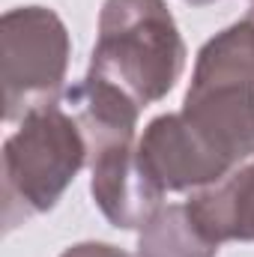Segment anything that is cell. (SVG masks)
<instances>
[{
	"mask_svg": "<svg viewBox=\"0 0 254 257\" xmlns=\"http://www.w3.org/2000/svg\"><path fill=\"white\" fill-rule=\"evenodd\" d=\"M69 30L48 6H15L0 18L3 120L18 123L27 111L57 102L69 69Z\"/></svg>",
	"mask_w": 254,
	"mask_h": 257,
	"instance_id": "obj_4",
	"label": "cell"
},
{
	"mask_svg": "<svg viewBox=\"0 0 254 257\" xmlns=\"http://www.w3.org/2000/svg\"><path fill=\"white\" fill-rule=\"evenodd\" d=\"M60 257H138V254H129L126 248H117L111 242H78V245H69Z\"/></svg>",
	"mask_w": 254,
	"mask_h": 257,
	"instance_id": "obj_9",
	"label": "cell"
},
{
	"mask_svg": "<svg viewBox=\"0 0 254 257\" xmlns=\"http://www.w3.org/2000/svg\"><path fill=\"white\" fill-rule=\"evenodd\" d=\"M245 18H248V21H251V24H254V6H251V12H248V15H245Z\"/></svg>",
	"mask_w": 254,
	"mask_h": 257,
	"instance_id": "obj_11",
	"label": "cell"
},
{
	"mask_svg": "<svg viewBox=\"0 0 254 257\" xmlns=\"http://www.w3.org/2000/svg\"><path fill=\"white\" fill-rule=\"evenodd\" d=\"M84 165H90L87 138L60 99L27 111L3 144L6 230L54 209Z\"/></svg>",
	"mask_w": 254,
	"mask_h": 257,
	"instance_id": "obj_3",
	"label": "cell"
},
{
	"mask_svg": "<svg viewBox=\"0 0 254 257\" xmlns=\"http://www.w3.org/2000/svg\"><path fill=\"white\" fill-rule=\"evenodd\" d=\"M138 156L147 174L168 192H197L209 183H218L233 168L177 114H162L150 120L138 138Z\"/></svg>",
	"mask_w": 254,
	"mask_h": 257,
	"instance_id": "obj_6",
	"label": "cell"
},
{
	"mask_svg": "<svg viewBox=\"0 0 254 257\" xmlns=\"http://www.w3.org/2000/svg\"><path fill=\"white\" fill-rule=\"evenodd\" d=\"M180 114L230 168L254 159V30L245 21L197 51Z\"/></svg>",
	"mask_w": 254,
	"mask_h": 257,
	"instance_id": "obj_2",
	"label": "cell"
},
{
	"mask_svg": "<svg viewBox=\"0 0 254 257\" xmlns=\"http://www.w3.org/2000/svg\"><path fill=\"white\" fill-rule=\"evenodd\" d=\"M186 69V42L165 0H105L87 78L141 111L165 99Z\"/></svg>",
	"mask_w": 254,
	"mask_h": 257,
	"instance_id": "obj_1",
	"label": "cell"
},
{
	"mask_svg": "<svg viewBox=\"0 0 254 257\" xmlns=\"http://www.w3.org/2000/svg\"><path fill=\"white\" fill-rule=\"evenodd\" d=\"M138 257H215L218 245L200 236L186 203L162 206L138 236Z\"/></svg>",
	"mask_w": 254,
	"mask_h": 257,
	"instance_id": "obj_8",
	"label": "cell"
},
{
	"mask_svg": "<svg viewBox=\"0 0 254 257\" xmlns=\"http://www.w3.org/2000/svg\"><path fill=\"white\" fill-rule=\"evenodd\" d=\"M186 3H191V6H209V3H215V0H186Z\"/></svg>",
	"mask_w": 254,
	"mask_h": 257,
	"instance_id": "obj_10",
	"label": "cell"
},
{
	"mask_svg": "<svg viewBox=\"0 0 254 257\" xmlns=\"http://www.w3.org/2000/svg\"><path fill=\"white\" fill-rule=\"evenodd\" d=\"M90 194L99 212L120 230H141L162 209L165 197L138 156L135 135L90 147Z\"/></svg>",
	"mask_w": 254,
	"mask_h": 257,
	"instance_id": "obj_5",
	"label": "cell"
},
{
	"mask_svg": "<svg viewBox=\"0 0 254 257\" xmlns=\"http://www.w3.org/2000/svg\"><path fill=\"white\" fill-rule=\"evenodd\" d=\"M186 209L200 236L218 248L224 242H254V162L191 192Z\"/></svg>",
	"mask_w": 254,
	"mask_h": 257,
	"instance_id": "obj_7",
	"label": "cell"
}]
</instances>
